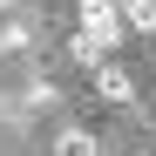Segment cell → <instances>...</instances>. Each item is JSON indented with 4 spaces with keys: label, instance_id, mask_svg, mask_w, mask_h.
Listing matches in <instances>:
<instances>
[{
    "label": "cell",
    "instance_id": "6da1fadb",
    "mask_svg": "<svg viewBox=\"0 0 156 156\" xmlns=\"http://www.w3.org/2000/svg\"><path fill=\"white\" fill-rule=\"evenodd\" d=\"M82 34H95L102 48H115V41L129 34V20H122L115 0H82Z\"/></svg>",
    "mask_w": 156,
    "mask_h": 156
},
{
    "label": "cell",
    "instance_id": "7a4b0ae2",
    "mask_svg": "<svg viewBox=\"0 0 156 156\" xmlns=\"http://www.w3.org/2000/svg\"><path fill=\"white\" fill-rule=\"evenodd\" d=\"M95 95H102V102H136V75L115 68V61H109V68H95Z\"/></svg>",
    "mask_w": 156,
    "mask_h": 156
},
{
    "label": "cell",
    "instance_id": "3957f363",
    "mask_svg": "<svg viewBox=\"0 0 156 156\" xmlns=\"http://www.w3.org/2000/svg\"><path fill=\"white\" fill-rule=\"evenodd\" d=\"M68 61H82V68H109V48H102L95 34H75V41H68Z\"/></svg>",
    "mask_w": 156,
    "mask_h": 156
},
{
    "label": "cell",
    "instance_id": "277c9868",
    "mask_svg": "<svg viewBox=\"0 0 156 156\" xmlns=\"http://www.w3.org/2000/svg\"><path fill=\"white\" fill-rule=\"evenodd\" d=\"M55 156H102V143L88 136V129H61V136H55Z\"/></svg>",
    "mask_w": 156,
    "mask_h": 156
},
{
    "label": "cell",
    "instance_id": "5b68a950",
    "mask_svg": "<svg viewBox=\"0 0 156 156\" xmlns=\"http://www.w3.org/2000/svg\"><path fill=\"white\" fill-rule=\"evenodd\" d=\"M122 7V20H129V34H149L156 27V0H115Z\"/></svg>",
    "mask_w": 156,
    "mask_h": 156
},
{
    "label": "cell",
    "instance_id": "8992f818",
    "mask_svg": "<svg viewBox=\"0 0 156 156\" xmlns=\"http://www.w3.org/2000/svg\"><path fill=\"white\" fill-rule=\"evenodd\" d=\"M27 41H34V27H27V20H7V27H0V48H7V55H20Z\"/></svg>",
    "mask_w": 156,
    "mask_h": 156
},
{
    "label": "cell",
    "instance_id": "52a82bcc",
    "mask_svg": "<svg viewBox=\"0 0 156 156\" xmlns=\"http://www.w3.org/2000/svg\"><path fill=\"white\" fill-rule=\"evenodd\" d=\"M55 102V82H27V109H48Z\"/></svg>",
    "mask_w": 156,
    "mask_h": 156
},
{
    "label": "cell",
    "instance_id": "ba28073f",
    "mask_svg": "<svg viewBox=\"0 0 156 156\" xmlns=\"http://www.w3.org/2000/svg\"><path fill=\"white\" fill-rule=\"evenodd\" d=\"M0 7H20V0H0Z\"/></svg>",
    "mask_w": 156,
    "mask_h": 156
},
{
    "label": "cell",
    "instance_id": "9c48e42d",
    "mask_svg": "<svg viewBox=\"0 0 156 156\" xmlns=\"http://www.w3.org/2000/svg\"><path fill=\"white\" fill-rule=\"evenodd\" d=\"M149 34H156V27H149Z\"/></svg>",
    "mask_w": 156,
    "mask_h": 156
},
{
    "label": "cell",
    "instance_id": "30bf717a",
    "mask_svg": "<svg viewBox=\"0 0 156 156\" xmlns=\"http://www.w3.org/2000/svg\"><path fill=\"white\" fill-rule=\"evenodd\" d=\"M149 156H156V149H149Z\"/></svg>",
    "mask_w": 156,
    "mask_h": 156
}]
</instances>
